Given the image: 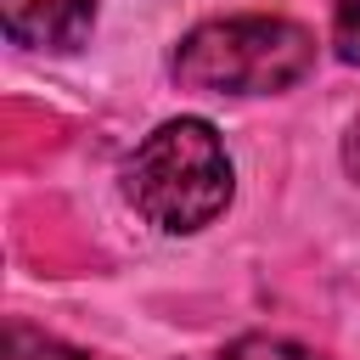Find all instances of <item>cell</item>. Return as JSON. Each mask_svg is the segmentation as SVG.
Wrapping results in <instances>:
<instances>
[{"mask_svg":"<svg viewBox=\"0 0 360 360\" xmlns=\"http://www.w3.org/2000/svg\"><path fill=\"white\" fill-rule=\"evenodd\" d=\"M231 191L236 169L208 118H163L124 163L129 208L163 236H191L214 225L231 208Z\"/></svg>","mask_w":360,"mask_h":360,"instance_id":"6da1fadb","label":"cell"},{"mask_svg":"<svg viewBox=\"0 0 360 360\" xmlns=\"http://www.w3.org/2000/svg\"><path fill=\"white\" fill-rule=\"evenodd\" d=\"M219 360H326V354H315V349H304V343H292V338H270V332H248V338H236Z\"/></svg>","mask_w":360,"mask_h":360,"instance_id":"5b68a950","label":"cell"},{"mask_svg":"<svg viewBox=\"0 0 360 360\" xmlns=\"http://www.w3.org/2000/svg\"><path fill=\"white\" fill-rule=\"evenodd\" d=\"M332 51L360 68V0H332Z\"/></svg>","mask_w":360,"mask_h":360,"instance_id":"8992f818","label":"cell"},{"mask_svg":"<svg viewBox=\"0 0 360 360\" xmlns=\"http://www.w3.org/2000/svg\"><path fill=\"white\" fill-rule=\"evenodd\" d=\"M0 22L28 51H79L96 28V0H0Z\"/></svg>","mask_w":360,"mask_h":360,"instance_id":"3957f363","label":"cell"},{"mask_svg":"<svg viewBox=\"0 0 360 360\" xmlns=\"http://www.w3.org/2000/svg\"><path fill=\"white\" fill-rule=\"evenodd\" d=\"M315 68V34L292 17H214L197 22L169 73L202 96H276Z\"/></svg>","mask_w":360,"mask_h":360,"instance_id":"7a4b0ae2","label":"cell"},{"mask_svg":"<svg viewBox=\"0 0 360 360\" xmlns=\"http://www.w3.org/2000/svg\"><path fill=\"white\" fill-rule=\"evenodd\" d=\"M6 360H96V354H84V349H73L62 338H45V332L11 321L6 326Z\"/></svg>","mask_w":360,"mask_h":360,"instance_id":"277c9868","label":"cell"}]
</instances>
